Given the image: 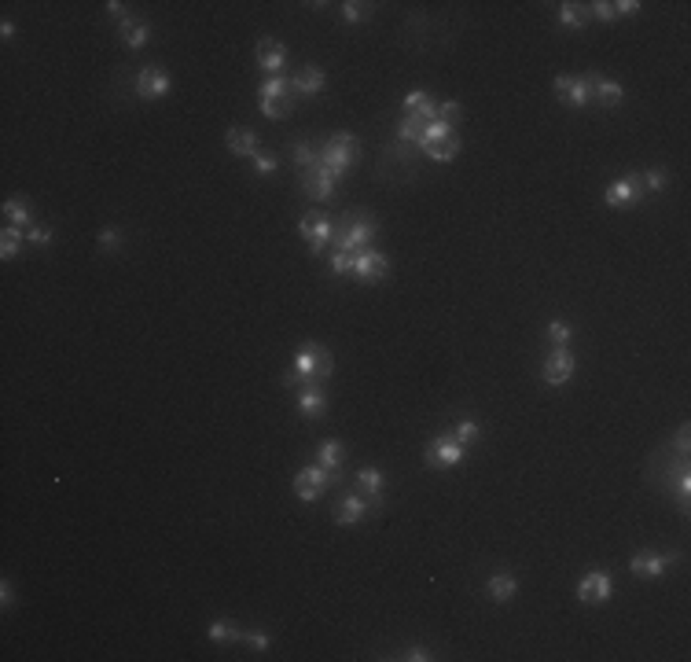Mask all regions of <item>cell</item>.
Segmentation results:
<instances>
[{
    "mask_svg": "<svg viewBox=\"0 0 691 662\" xmlns=\"http://www.w3.org/2000/svg\"><path fill=\"white\" fill-rule=\"evenodd\" d=\"M357 151H360L357 136L338 133V136H331V140L320 147V151H316V166L327 169L331 177H338V173H346V169L357 162Z\"/></svg>",
    "mask_w": 691,
    "mask_h": 662,
    "instance_id": "obj_1",
    "label": "cell"
},
{
    "mask_svg": "<svg viewBox=\"0 0 691 662\" xmlns=\"http://www.w3.org/2000/svg\"><path fill=\"white\" fill-rule=\"evenodd\" d=\"M467 445L456 442V434H438L434 442L427 445V464H438V467H456L463 460Z\"/></svg>",
    "mask_w": 691,
    "mask_h": 662,
    "instance_id": "obj_2",
    "label": "cell"
},
{
    "mask_svg": "<svg viewBox=\"0 0 691 662\" xmlns=\"http://www.w3.org/2000/svg\"><path fill=\"white\" fill-rule=\"evenodd\" d=\"M573 376V354L567 346H556L545 361V383L548 387H559V383H567Z\"/></svg>",
    "mask_w": 691,
    "mask_h": 662,
    "instance_id": "obj_3",
    "label": "cell"
},
{
    "mask_svg": "<svg viewBox=\"0 0 691 662\" xmlns=\"http://www.w3.org/2000/svg\"><path fill=\"white\" fill-rule=\"evenodd\" d=\"M611 589H614V581H611V574H603V570H589L578 581V596L584 604H603L611 596Z\"/></svg>",
    "mask_w": 691,
    "mask_h": 662,
    "instance_id": "obj_4",
    "label": "cell"
},
{
    "mask_svg": "<svg viewBox=\"0 0 691 662\" xmlns=\"http://www.w3.org/2000/svg\"><path fill=\"white\" fill-rule=\"evenodd\" d=\"M390 269V261L382 258L379 250H360L353 254V276H360V280H382Z\"/></svg>",
    "mask_w": 691,
    "mask_h": 662,
    "instance_id": "obj_5",
    "label": "cell"
},
{
    "mask_svg": "<svg viewBox=\"0 0 691 662\" xmlns=\"http://www.w3.org/2000/svg\"><path fill=\"white\" fill-rule=\"evenodd\" d=\"M324 486H327V471H324V467H302L298 478H294V493H298L302 500H316V497L324 493Z\"/></svg>",
    "mask_w": 691,
    "mask_h": 662,
    "instance_id": "obj_6",
    "label": "cell"
},
{
    "mask_svg": "<svg viewBox=\"0 0 691 662\" xmlns=\"http://www.w3.org/2000/svg\"><path fill=\"white\" fill-rule=\"evenodd\" d=\"M136 92H140L144 100H158V96H166L169 92V74H162L158 67L140 70V78H136Z\"/></svg>",
    "mask_w": 691,
    "mask_h": 662,
    "instance_id": "obj_7",
    "label": "cell"
},
{
    "mask_svg": "<svg viewBox=\"0 0 691 662\" xmlns=\"http://www.w3.org/2000/svg\"><path fill=\"white\" fill-rule=\"evenodd\" d=\"M298 232H302L305 239H309V250H313V254H320V250H324V243H327V236H331V225H327L324 217H316V213H305L302 225H298Z\"/></svg>",
    "mask_w": 691,
    "mask_h": 662,
    "instance_id": "obj_8",
    "label": "cell"
},
{
    "mask_svg": "<svg viewBox=\"0 0 691 662\" xmlns=\"http://www.w3.org/2000/svg\"><path fill=\"white\" fill-rule=\"evenodd\" d=\"M629 567H633L636 578H658V574H666L669 556H658V552H636Z\"/></svg>",
    "mask_w": 691,
    "mask_h": 662,
    "instance_id": "obj_9",
    "label": "cell"
},
{
    "mask_svg": "<svg viewBox=\"0 0 691 662\" xmlns=\"http://www.w3.org/2000/svg\"><path fill=\"white\" fill-rule=\"evenodd\" d=\"M302 184H305V191H309L313 199H331V191H335V177L327 173V169L313 166V169H305Z\"/></svg>",
    "mask_w": 691,
    "mask_h": 662,
    "instance_id": "obj_10",
    "label": "cell"
},
{
    "mask_svg": "<svg viewBox=\"0 0 691 662\" xmlns=\"http://www.w3.org/2000/svg\"><path fill=\"white\" fill-rule=\"evenodd\" d=\"M640 177H622L607 188V206H629V202L640 195Z\"/></svg>",
    "mask_w": 691,
    "mask_h": 662,
    "instance_id": "obj_11",
    "label": "cell"
},
{
    "mask_svg": "<svg viewBox=\"0 0 691 662\" xmlns=\"http://www.w3.org/2000/svg\"><path fill=\"white\" fill-rule=\"evenodd\" d=\"M283 59H287V52H283L280 41H272V37H261V41H258V67H261V70L276 74V70L283 67Z\"/></svg>",
    "mask_w": 691,
    "mask_h": 662,
    "instance_id": "obj_12",
    "label": "cell"
},
{
    "mask_svg": "<svg viewBox=\"0 0 691 662\" xmlns=\"http://www.w3.org/2000/svg\"><path fill=\"white\" fill-rule=\"evenodd\" d=\"M371 236H375V225H371V221H353V225L342 232V239H338V250H360Z\"/></svg>",
    "mask_w": 691,
    "mask_h": 662,
    "instance_id": "obj_13",
    "label": "cell"
},
{
    "mask_svg": "<svg viewBox=\"0 0 691 662\" xmlns=\"http://www.w3.org/2000/svg\"><path fill=\"white\" fill-rule=\"evenodd\" d=\"M368 511V504L360 497H342L338 500V508H335V522H342V526H353V522L360 519Z\"/></svg>",
    "mask_w": 691,
    "mask_h": 662,
    "instance_id": "obj_14",
    "label": "cell"
},
{
    "mask_svg": "<svg viewBox=\"0 0 691 662\" xmlns=\"http://www.w3.org/2000/svg\"><path fill=\"white\" fill-rule=\"evenodd\" d=\"M434 162H452V155H460V136L456 133H449V136H441V140H434L430 147H423Z\"/></svg>",
    "mask_w": 691,
    "mask_h": 662,
    "instance_id": "obj_15",
    "label": "cell"
},
{
    "mask_svg": "<svg viewBox=\"0 0 691 662\" xmlns=\"http://www.w3.org/2000/svg\"><path fill=\"white\" fill-rule=\"evenodd\" d=\"M515 589H518V581L512 578V574H493V578L485 581V592L493 596L496 604H504V600H512L515 596Z\"/></svg>",
    "mask_w": 691,
    "mask_h": 662,
    "instance_id": "obj_16",
    "label": "cell"
},
{
    "mask_svg": "<svg viewBox=\"0 0 691 662\" xmlns=\"http://www.w3.org/2000/svg\"><path fill=\"white\" fill-rule=\"evenodd\" d=\"M294 89L316 96V92L324 89V70H320V67H305V70H298V74H294Z\"/></svg>",
    "mask_w": 691,
    "mask_h": 662,
    "instance_id": "obj_17",
    "label": "cell"
},
{
    "mask_svg": "<svg viewBox=\"0 0 691 662\" xmlns=\"http://www.w3.org/2000/svg\"><path fill=\"white\" fill-rule=\"evenodd\" d=\"M225 140H228V151L232 155H250V158L258 155V140H254L250 133H243V129H228Z\"/></svg>",
    "mask_w": 691,
    "mask_h": 662,
    "instance_id": "obj_18",
    "label": "cell"
},
{
    "mask_svg": "<svg viewBox=\"0 0 691 662\" xmlns=\"http://www.w3.org/2000/svg\"><path fill=\"white\" fill-rule=\"evenodd\" d=\"M298 409H302V416H320V412H324V394H320V387H316V383L302 387Z\"/></svg>",
    "mask_w": 691,
    "mask_h": 662,
    "instance_id": "obj_19",
    "label": "cell"
},
{
    "mask_svg": "<svg viewBox=\"0 0 691 662\" xmlns=\"http://www.w3.org/2000/svg\"><path fill=\"white\" fill-rule=\"evenodd\" d=\"M589 8L584 4H573V0H567V4H559V23L562 26H584L589 23Z\"/></svg>",
    "mask_w": 691,
    "mask_h": 662,
    "instance_id": "obj_20",
    "label": "cell"
},
{
    "mask_svg": "<svg viewBox=\"0 0 691 662\" xmlns=\"http://www.w3.org/2000/svg\"><path fill=\"white\" fill-rule=\"evenodd\" d=\"M592 92H596V100H600L603 107H618V103H622V85H618V81L600 78L596 85H592Z\"/></svg>",
    "mask_w": 691,
    "mask_h": 662,
    "instance_id": "obj_21",
    "label": "cell"
},
{
    "mask_svg": "<svg viewBox=\"0 0 691 662\" xmlns=\"http://www.w3.org/2000/svg\"><path fill=\"white\" fill-rule=\"evenodd\" d=\"M320 467L324 471H335L338 464H342V442H335V438H327V442H320Z\"/></svg>",
    "mask_w": 691,
    "mask_h": 662,
    "instance_id": "obj_22",
    "label": "cell"
},
{
    "mask_svg": "<svg viewBox=\"0 0 691 662\" xmlns=\"http://www.w3.org/2000/svg\"><path fill=\"white\" fill-rule=\"evenodd\" d=\"M122 37L129 48H144L147 45V26L144 23H133V19H122Z\"/></svg>",
    "mask_w": 691,
    "mask_h": 662,
    "instance_id": "obj_23",
    "label": "cell"
},
{
    "mask_svg": "<svg viewBox=\"0 0 691 662\" xmlns=\"http://www.w3.org/2000/svg\"><path fill=\"white\" fill-rule=\"evenodd\" d=\"M562 100H567V103H573V107H584V103H589V100H592V85H589V81H584V78H573V81H570V89H567V96H562Z\"/></svg>",
    "mask_w": 691,
    "mask_h": 662,
    "instance_id": "obj_24",
    "label": "cell"
},
{
    "mask_svg": "<svg viewBox=\"0 0 691 662\" xmlns=\"http://www.w3.org/2000/svg\"><path fill=\"white\" fill-rule=\"evenodd\" d=\"M261 111H265V118H287L294 111V103H291V96H276V100H261Z\"/></svg>",
    "mask_w": 691,
    "mask_h": 662,
    "instance_id": "obj_25",
    "label": "cell"
},
{
    "mask_svg": "<svg viewBox=\"0 0 691 662\" xmlns=\"http://www.w3.org/2000/svg\"><path fill=\"white\" fill-rule=\"evenodd\" d=\"M357 482H360V489L364 493H371L379 500V489H382V471H375V467H360L357 471Z\"/></svg>",
    "mask_w": 691,
    "mask_h": 662,
    "instance_id": "obj_26",
    "label": "cell"
},
{
    "mask_svg": "<svg viewBox=\"0 0 691 662\" xmlns=\"http://www.w3.org/2000/svg\"><path fill=\"white\" fill-rule=\"evenodd\" d=\"M4 217L15 221V225H26L30 221V202L26 199H8L4 202Z\"/></svg>",
    "mask_w": 691,
    "mask_h": 662,
    "instance_id": "obj_27",
    "label": "cell"
},
{
    "mask_svg": "<svg viewBox=\"0 0 691 662\" xmlns=\"http://www.w3.org/2000/svg\"><path fill=\"white\" fill-rule=\"evenodd\" d=\"M19 247H23V232H19V228H4V232H0V254H4V258H15Z\"/></svg>",
    "mask_w": 691,
    "mask_h": 662,
    "instance_id": "obj_28",
    "label": "cell"
},
{
    "mask_svg": "<svg viewBox=\"0 0 691 662\" xmlns=\"http://www.w3.org/2000/svg\"><path fill=\"white\" fill-rule=\"evenodd\" d=\"M239 637H243V629H236L232 622H225V618L210 626V640H217V644H221V640H239Z\"/></svg>",
    "mask_w": 691,
    "mask_h": 662,
    "instance_id": "obj_29",
    "label": "cell"
},
{
    "mask_svg": "<svg viewBox=\"0 0 691 662\" xmlns=\"http://www.w3.org/2000/svg\"><path fill=\"white\" fill-rule=\"evenodd\" d=\"M449 133H452V129H449L445 122H430L427 129H423V136H419V147H430L434 140H441V136H449Z\"/></svg>",
    "mask_w": 691,
    "mask_h": 662,
    "instance_id": "obj_30",
    "label": "cell"
},
{
    "mask_svg": "<svg viewBox=\"0 0 691 662\" xmlns=\"http://www.w3.org/2000/svg\"><path fill=\"white\" fill-rule=\"evenodd\" d=\"M294 162H298L302 169H313V166H316V151H313V144H298V147H294Z\"/></svg>",
    "mask_w": 691,
    "mask_h": 662,
    "instance_id": "obj_31",
    "label": "cell"
},
{
    "mask_svg": "<svg viewBox=\"0 0 691 662\" xmlns=\"http://www.w3.org/2000/svg\"><path fill=\"white\" fill-rule=\"evenodd\" d=\"M548 339H551L556 346H567V343H570V328L562 324V320H551V324H548Z\"/></svg>",
    "mask_w": 691,
    "mask_h": 662,
    "instance_id": "obj_32",
    "label": "cell"
},
{
    "mask_svg": "<svg viewBox=\"0 0 691 662\" xmlns=\"http://www.w3.org/2000/svg\"><path fill=\"white\" fill-rule=\"evenodd\" d=\"M276 96H287V81L283 78H269L261 85V100H276Z\"/></svg>",
    "mask_w": 691,
    "mask_h": 662,
    "instance_id": "obj_33",
    "label": "cell"
},
{
    "mask_svg": "<svg viewBox=\"0 0 691 662\" xmlns=\"http://www.w3.org/2000/svg\"><path fill=\"white\" fill-rule=\"evenodd\" d=\"M276 166H280V162H276V155H269V151H258V155H254V169H258V173L269 177V173H276Z\"/></svg>",
    "mask_w": 691,
    "mask_h": 662,
    "instance_id": "obj_34",
    "label": "cell"
},
{
    "mask_svg": "<svg viewBox=\"0 0 691 662\" xmlns=\"http://www.w3.org/2000/svg\"><path fill=\"white\" fill-rule=\"evenodd\" d=\"M474 438H478V423L474 420H463L460 427H456V442H460V445H471Z\"/></svg>",
    "mask_w": 691,
    "mask_h": 662,
    "instance_id": "obj_35",
    "label": "cell"
},
{
    "mask_svg": "<svg viewBox=\"0 0 691 662\" xmlns=\"http://www.w3.org/2000/svg\"><path fill=\"white\" fill-rule=\"evenodd\" d=\"M589 15H596V19H603V23H614V4H607V0H596V4H589Z\"/></svg>",
    "mask_w": 691,
    "mask_h": 662,
    "instance_id": "obj_36",
    "label": "cell"
},
{
    "mask_svg": "<svg viewBox=\"0 0 691 662\" xmlns=\"http://www.w3.org/2000/svg\"><path fill=\"white\" fill-rule=\"evenodd\" d=\"M463 114V107L460 103H438V122H445V125H452L456 118Z\"/></svg>",
    "mask_w": 691,
    "mask_h": 662,
    "instance_id": "obj_37",
    "label": "cell"
},
{
    "mask_svg": "<svg viewBox=\"0 0 691 662\" xmlns=\"http://www.w3.org/2000/svg\"><path fill=\"white\" fill-rule=\"evenodd\" d=\"M331 269H335L338 276L353 273V254H349V250H338V254H335V258H331Z\"/></svg>",
    "mask_w": 691,
    "mask_h": 662,
    "instance_id": "obj_38",
    "label": "cell"
},
{
    "mask_svg": "<svg viewBox=\"0 0 691 662\" xmlns=\"http://www.w3.org/2000/svg\"><path fill=\"white\" fill-rule=\"evenodd\" d=\"M640 188H647V191H662V188H666V173H662V169H651V173L640 180Z\"/></svg>",
    "mask_w": 691,
    "mask_h": 662,
    "instance_id": "obj_39",
    "label": "cell"
},
{
    "mask_svg": "<svg viewBox=\"0 0 691 662\" xmlns=\"http://www.w3.org/2000/svg\"><path fill=\"white\" fill-rule=\"evenodd\" d=\"M342 19H346V23H360V19H364V4H357V0L342 4Z\"/></svg>",
    "mask_w": 691,
    "mask_h": 662,
    "instance_id": "obj_40",
    "label": "cell"
},
{
    "mask_svg": "<svg viewBox=\"0 0 691 662\" xmlns=\"http://www.w3.org/2000/svg\"><path fill=\"white\" fill-rule=\"evenodd\" d=\"M118 239H122L118 228H103V232H100V247H103V250H118Z\"/></svg>",
    "mask_w": 691,
    "mask_h": 662,
    "instance_id": "obj_41",
    "label": "cell"
},
{
    "mask_svg": "<svg viewBox=\"0 0 691 662\" xmlns=\"http://www.w3.org/2000/svg\"><path fill=\"white\" fill-rule=\"evenodd\" d=\"M331 354H327V350H320V346H316V372H320V376H331Z\"/></svg>",
    "mask_w": 691,
    "mask_h": 662,
    "instance_id": "obj_42",
    "label": "cell"
},
{
    "mask_svg": "<svg viewBox=\"0 0 691 662\" xmlns=\"http://www.w3.org/2000/svg\"><path fill=\"white\" fill-rule=\"evenodd\" d=\"M26 243H37V247H45V243H52V228H30V232H26Z\"/></svg>",
    "mask_w": 691,
    "mask_h": 662,
    "instance_id": "obj_43",
    "label": "cell"
},
{
    "mask_svg": "<svg viewBox=\"0 0 691 662\" xmlns=\"http://www.w3.org/2000/svg\"><path fill=\"white\" fill-rule=\"evenodd\" d=\"M239 640H247V644H250V648H258V651L269 648V637H265V633H243Z\"/></svg>",
    "mask_w": 691,
    "mask_h": 662,
    "instance_id": "obj_44",
    "label": "cell"
},
{
    "mask_svg": "<svg viewBox=\"0 0 691 662\" xmlns=\"http://www.w3.org/2000/svg\"><path fill=\"white\" fill-rule=\"evenodd\" d=\"M636 12H640L636 0H618V4H614V15H636Z\"/></svg>",
    "mask_w": 691,
    "mask_h": 662,
    "instance_id": "obj_45",
    "label": "cell"
},
{
    "mask_svg": "<svg viewBox=\"0 0 691 662\" xmlns=\"http://www.w3.org/2000/svg\"><path fill=\"white\" fill-rule=\"evenodd\" d=\"M405 659H408V662H423V659H430V651H427V648H408Z\"/></svg>",
    "mask_w": 691,
    "mask_h": 662,
    "instance_id": "obj_46",
    "label": "cell"
},
{
    "mask_svg": "<svg viewBox=\"0 0 691 662\" xmlns=\"http://www.w3.org/2000/svg\"><path fill=\"white\" fill-rule=\"evenodd\" d=\"M688 442H691L688 427H680V431H677V449H680V453H684V449H688Z\"/></svg>",
    "mask_w": 691,
    "mask_h": 662,
    "instance_id": "obj_47",
    "label": "cell"
},
{
    "mask_svg": "<svg viewBox=\"0 0 691 662\" xmlns=\"http://www.w3.org/2000/svg\"><path fill=\"white\" fill-rule=\"evenodd\" d=\"M570 81H573V78H567V74H559V78H556V92H559V96H567Z\"/></svg>",
    "mask_w": 691,
    "mask_h": 662,
    "instance_id": "obj_48",
    "label": "cell"
},
{
    "mask_svg": "<svg viewBox=\"0 0 691 662\" xmlns=\"http://www.w3.org/2000/svg\"><path fill=\"white\" fill-rule=\"evenodd\" d=\"M107 12H111V15H122L125 4H118V0H107Z\"/></svg>",
    "mask_w": 691,
    "mask_h": 662,
    "instance_id": "obj_49",
    "label": "cell"
}]
</instances>
